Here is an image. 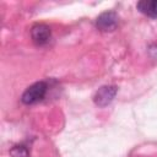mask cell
I'll list each match as a JSON object with an SVG mask.
<instances>
[{"mask_svg": "<svg viewBox=\"0 0 157 157\" xmlns=\"http://www.w3.org/2000/svg\"><path fill=\"white\" fill-rule=\"evenodd\" d=\"M48 91V85L44 81H38L26 88V91L21 96V101L25 104H34L42 101Z\"/></svg>", "mask_w": 157, "mask_h": 157, "instance_id": "cell-1", "label": "cell"}, {"mask_svg": "<svg viewBox=\"0 0 157 157\" xmlns=\"http://www.w3.org/2000/svg\"><path fill=\"white\" fill-rule=\"evenodd\" d=\"M118 92V88L117 86H113V85H105V86H102L97 90V92L94 93L93 96V102L96 105L103 108V107H107L108 104H110L113 102V99L115 98V94Z\"/></svg>", "mask_w": 157, "mask_h": 157, "instance_id": "cell-2", "label": "cell"}, {"mask_svg": "<svg viewBox=\"0 0 157 157\" xmlns=\"http://www.w3.org/2000/svg\"><path fill=\"white\" fill-rule=\"evenodd\" d=\"M118 26V15L114 11L102 12L96 20V27L102 32H112Z\"/></svg>", "mask_w": 157, "mask_h": 157, "instance_id": "cell-3", "label": "cell"}, {"mask_svg": "<svg viewBox=\"0 0 157 157\" xmlns=\"http://www.w3.org/2000/svg\"><path fill=\"white\" fill-rule=\"evenodd\" d=\"M52 29L44 23H37L31 28V38L37 45H44L50 40Z\"/></svg>", "mask_w": 157, "mask_h": 157, "instance_id": "cell-4", "label": "cell"}, {"mask_svg": "<svg viewBox=\"0 0 157 157\" xmlns=\"http://www.w3.org/2000/svg\"><path fill=\"white\" fill-rule=\"evenodd\" d=\"M137 10L151 18H157V0H141L136 4Z\"/></svg>", "mask_w": 157, "mask_h": 157, "instance_id": "cell-5", "label": "cell"}, {"mask_svg": "<svg viewBox=\"0 0 157 157\" xmlns=\"http://www.w3.org/2000/svg\"><path fill=\"white\" fill-rule=\"evenodd\" d=\"M11 157H29V151L25 145H16L10 150Z\"/></svg>", "mask_w": 157, "mask_h": 157, "instance_id": "cell-6", "label": "cell"}]
</instances>
